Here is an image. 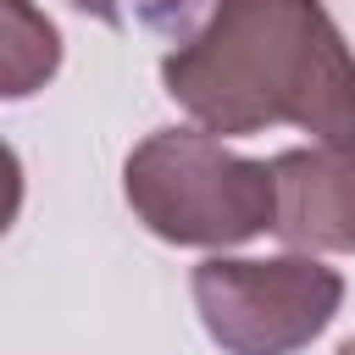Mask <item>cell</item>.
<instances>
[{
  "mask_svg": "<svg viewBox=\"0 0 355 355\" xmlns=\"http://www.w3.org/2000/svg\"><path fill=\"white\" fill-rule=\"evenodd\" d=\"M161 83L222 139L355 133V50L322 0H211L205 22L161 55Z\"/></svg>",
  "mask_w": 355,
  "mask_h": 355,
  "instance_id": "6da1fadb",
  "label": "cell"
},
{
  "mask_svg": "<svg viewBox=\"0 0 355 355\" xmlns=\"http://www.w3.org/2000/svg\"><path fill=\"white\" fill-rule=\"evenodd\" d=\"M122 194L155 239L189 250H233L277 216L272 166L233 155L205 128L144 133L122 161Z\"/></svg>",
  "mask_w": 355,
  "mask_h": 355,
  "instance_id": "7a4b0ae2",
  "label": "cell"
},
{
  "mask_svg": "<svg viewBox=\"0 0 355 355\" xmlns=\"http://www.w3.org/2000/svg\"><path fill=\"white\" fill-rule=\"evenodd\" d=\"M194 311L222 355H300L344 305V277L316 255H205L189 272Z\"/></svg>",
  "mask_w": 355,
  "mask_h": 355,
  "instance_id": "3957f363",
  "label": "cell"
},
{
  "mask_svg": "<svg viewBox=\"0 0 355 355\" xmlns=\"http://www.w3.org/2000/svg\"><path fill=\"white\" fill-rule=\"evenodd\" d=\"M266 166L277 183L272 233L305 255H355V133L283 150Z\"/></svg>",
  "mask_w": 355,
  "mask_h": 355,
  "instance_id": "277c9868",
  "label": "cell"
},
{
  "mask_svg": "<svg viewBox=\"0 0 355 355\" xmlns=\"http://www.w3.org/2000/svg\"><path fill=\"white\" fill-rule=\"evenodd\" d=\"M61 72V33L33 0H0V100H28Z\"/></svg>",
  "mask_w": 355,
  "mask_h": 355,
  "instance_id": "5b68a950",
  "label": "cell"
},
{
  "mask_svg": "<svg viewBox=\"0 0 355 355\" xmlns=\"http://www.w3.org/2000/svg\"><path fill=\"white\" fill-rule=\"evenodd\" d=\"M17 211H22V161H17V150L0 139V239L11 233Z\"/></svg>",
  "mask_w": 355,
  "mask_h": 355,
  "instance_id": "8992f818",
  "label": "cell"
},
{
  "mask_svg": "<svg viewBox=\"0 0 355 355\" xmlns=\"http://www.w3.org/2000/svg\"><path fill=\"white\" fill-rule=\"evenodd\" d=\"M67 6H78L83 17H100V22H122V0H67Z\"/></svg>",
  "mask_w": 355,
  "mask_h": 355,
  "instance_id": "52a82bcc",
  "label": "cell"
},
{
  "mask_svg": "<svg viewBox=\"0 0 355 355\" xmlns=\"http://www.w3.org/2000/svg\"><path fill=\"white\" fill-rule=\"evenodd\" d=\"M338 355H355V338H344V344H338Z\"/></svg>",
  "mask_w": 355,
  "mask_h": 355,
  "instance_id": "ba28073f",
  "label": "cell"
}]
</instances>
